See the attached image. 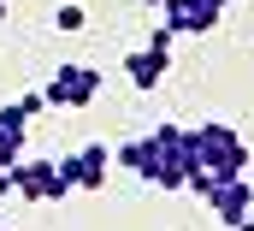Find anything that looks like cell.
Segmentation results:
<instances>
[{
    "label": "cell",
    "mask_w": 254,
    "mask_h": 231,
    "mask_svg": "<svg viewBox=\"0 0 254 231\" xmlns=\"http://www.w3.org/2000/svg\"><path fill=\"white\" fill-rule=\"evenodd\" d=\"M0 196H12V178H6V166H0Z\"/></svg>",
    "instance_id": "obj_10"
},
{
    "label": "cell",
    "mask_w": 254,
    "mask_h": 231,
    "mask_svg": "<svg viewBox=\"0 0 254 231\" xmlns=\"http://www.w3.org/2000/svg\"><path fill=\"white\" fill-rule=\"evenodd\" d=\"M190 148H195L201 172L213 178V184L243 178V166H249V142H243V130L225 124V118H201V124H190Z\"/></svg>",
    "instance_id": "obj_1"
},
{
    "label": "cell",
    "mask_w": 254,
    "mask_h": 231,
    "mask_svg": "<svg viewBox=\"0 0 254 231\" xmlns=\"http://www.w3.org/2000/svg\"><path fill=\"white\" fill-rule=\"evenodd\" d=\"M148 6H160V0H148Z\"/></svg>",
    "instance_id": "obj_12"
},
{
    "label": "cell",
    "mask_w": 254,
    "mask_h": 231,
    "mask_svg": "<svg viewBox=\"0 0 254 231\" xmlns=\"http://www.w3.org/2000/svg\"><path fill=\"white\" fill-rule=\"evenodd\" d=\"M207 208L219 214V226H243L254 214V184L249 178H225V184H213L207 190Z\"/></svg>",
    "instance_id": "obj_6"
},
{
    "label": "cell",
    "mask_w": 254,
    "mask_h": 231,
    "mask_svg": "<svg viewBox=\"0 0 254 231\" xmlns=\"http://www.w3.org/2000/svg\"><path fill=\"white\" fill-rule=\"evenodd\" d=\"M107 166H113V148H101V142H89V148H77V154H65L60 172L71 190H101L107 184Z\"/></svg>",
    "instance_id": "obj_5"
},
{
    "label": "cell",
    "mask_w": 254,
    "mask_h": 231,
    "mask_svg": "<svg viewBox=\"0 0 254 231\" xmlns=\"http://www.w3.org/2000/svg\"><path fill=\"white\" fill-rule=\"evenodd\" d=\"M231 231H254V214H249V220H243V226H231Z\"/></svg>",
    "instance_id": "obj_11"
},
{
    "label": "cell",
    "mask_w": 254,
    "mask_h": 231,
    "mask_svg": "<svg viewBox=\"0 0 254 231\" xmlns=\"http://www.w3.org/2000/svg\"><path fill=\"white\" fill-rule=\"evenodd\" d=\"M6 178H12V196H24V202H60V196H71L60 160H18Z\"/></svg>",
    "instance_id": "obj_3"
},
{
    "label": "cell",
    "mask_w": 254,
    "mask_h": 231,
    "mask_svg": "<svg viewBox=\"0 0 254 231\" xmlns=\"http://www.w3.org/2000/svg\"><path fill=\"white\" fill-rule=\"evenodd\" d=\"M54 30H60V36H77V30H89V12H83L77 0H65V6H54Z\"/></svg>",
    "instance_id": "obj_9"
},
{
    "label": "cell",
    "mask_w": 254,
    "mask_h": 231,
    "mask_svg": "<svg viewBox=\"0 0 254 231\" xmlns=\"http://www.w3.org/2000/svg\"><path fill=\"white\" fill-rule=\"evenodd\" d=\"M113 160L130 166V172L142 178V184H154V190H166V160H160V148H154V136H130L113 148Z\"/></svg>",
    "instance_id": "obj_7"
},
{
    "label": "cell",
    "mask_w": 254,
    "mask_h": 231,
    "mask_svg": "<svg viewBox=\"0 0 254 231\" xmlns=\"http://www.w3.org/2000/svg\"><path fill=\"white\" fill-rule=\"evenodd\" d=\"M95 95H101V71L95 65H54V77L42 83V101L48 107H71V113L89 107Z\"/></svg>",
    "instance_id": "obj_2"
},
{
    "label": "cell",
    "mask_w": 254,
    "mask_h": 231,
    "mask_svg": "<svg viewBox=\"0 0 254 231\" xmlns=\"http://www.w3.org/2000/svg\"><path fill=\"white\" fill-rule=\"evenodd\" d=\"M160 12H166V30L172 36H207L225 18L219 0H160Z\"/></svg>",
    "instance_id": "obj_4"
},
{
    "label": "cell",
    "mask_w": 254,
    "mask_h": 231,
    "mask_svg": "<svg viewBox=\"0 0 254 231\" xmlns=\"http://www.w3.org/2000/svg\"><path fill=\"white\" fill-rule=\"evenodd\" d=\"M219 6H231V0H219Z\"/></svg>",
    "instance_id": "obj_13"
},
{
    "label": "cell",
    "mask_w": 254,
    "mask_h": 231,
    "mask_svg": "<svg viewBox=\"0 0 254 231\" xmlns=\"http://www.w3.org/2000/svg\"><path fill=\"white\" fill-rule=\"evenodd\" d=\"M172 71V48H136V54L125 59V77H130V89H160V77Z\"/></svg>",
    "instance_id": "obj_8"
}]
</instances>
